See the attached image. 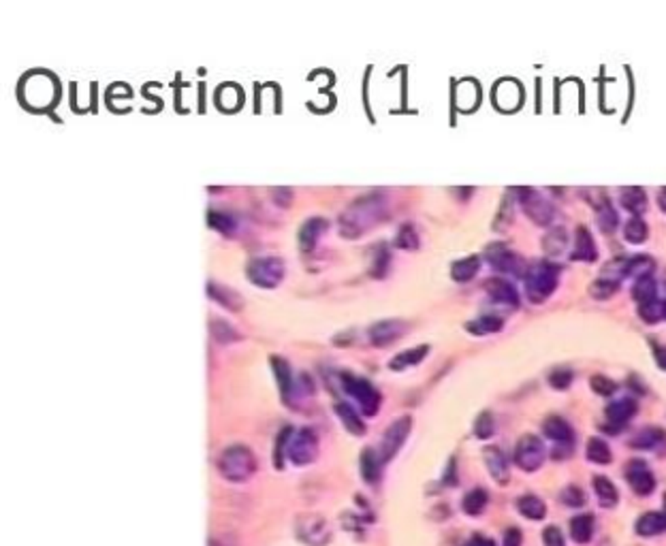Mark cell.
<instances>
[{
  "label": "cell",
  "instance_id": "6da1fadb",
  "mask_svg": "<svg viewBox=\"0 0 666 546\" xmlns=\"http://www.w3.org/2000/svg\"><path fill=\"white\" fill-rule=\"evenodd\" d=\"M385 211V198L382 194H365L342 214L340 218V231L344 237H359L367 229H372L382 218Z\"/></svg>",
  "mask_w": 666,
  "mask_h": 546
},
{
  "label": "cell",
  "instance_id": "7a4b0ae2",
  "mask_svg": "<svg viewBox=\"0 0 666 546\" xmlns=\"http://www.w3.org/2000/svg\"><path fill=\"white\" fill-rule=\"evenodd\" d=\"M218 469L227 480L243 482V480H248L255 474L257 461H255V455L246 449V446L237 444V446H229V449L220 455Z\"/></svg>",
  "mask_w": 666,
  "mask_h": 546
},
{
  "label": "cell",
  "instance_id": "3957f363",
  "mask_svg": "<svg viewBox=\"0 0 666 546\" xmlns=\"http://www.w3.org/2000/svg\"><path fill=\"white\" fill-rule=\"evenodd\" d=\"M559 280V269L551 263H536L530 267L526 273V292L530 296V301L542 303L547 301L557 288Z\"/></svg>",
  "mask_w": 666,
  "mask_h": 546
},
{
  "label": "cell",
  "instance_id": "277c9868",
  "mask_svg": "<svg viewBox=\"0 0 666 546\" xmlns=\"http://www.w3.org/2000/svg\"><path fill=\"white\" fill-rule=\"evenodd\" d=\"M517 196H519L521 209L526 211V216L534 222V225H538V227L551 225L555 218V209L540 192H536L532 188H519L517 190Z\"/></svg>",
  "mask_w": 666,
  "mask_h": 546
},
{
  "label": "cell",
  "instance_id": "5b68a950",
  "mask_svg": "<svg viewBox=\"0 0 666 546\" xmlns=\"http://www.w3.org/2000/svg\"><path fill=\"white\" fill-rule=\"evenodd\" d=\"M342 384H344V388H346V393L359 404V408H361V412L365 416H374L378 412L380 395L376 393V388L369 384L367 380L351 376V374H344L342 376Z\"/></svg>",
  "mask_w": 666,
  "mask_h": 546
},
{
  "label": "cell",
  "instance_id": "8992f818",
  "mask_svg": "<svg viewBox=\"0 0 666 546\" xmlns=\"http://www.w3.org/2000/svg\"><path fill=\"white\" fill-rule=\"evenodd\" d=\"M248 278L261 288H276L284 278V263L276 256L257 258L248 267Z\"/></svg>",
  "mask_w": 666,
  "mask_h": 546
},
{
  "label": "cell",
  "instance_id": "52a82bcc",
  "mask_svg": "<svg viewBox=\"0 0 666 546\" xmlns=\"http://www.w3.org/2000/svg\"><path fill=\"white\" fill-rule=\"evenodd\" d=\"M545 444L538 435H524L515 446V463L519 465L524 471H536L540 465L545 463Z\"/></svg>",
  "mask_w": 666,
  "mask_h": 546
},
{
  "label": "cell",
  "instance_id": "ba28073f",
  "mask_svg": "<svg viewBox=\"0 0 666 546\" xmlns=\"http://www.w3.org/2000/svg\"><path fill=\"white\" fill-rule=\"evenodd\" d=\"M288 459L295 465H308L316 459L318 455V437L312 429H302L297 433H293L288 449H286Z\"/></svg>",
  "mask_w": 666,
  "mask_h": 546
},
{
  "label": "cell",
  "instance_id": "9c48e42d",
  "mask_svg": "<svg viewBox=\"0 0 666 546\" xmlns=\"http://www.w3.org/2000/svg\"><path fill=\"white\" fill-rule=\"evenodd\" d=\"M297 538L310 546H325L329 544L331 540V529L327 525V520L323 516H314V514H308V516H302L297 520Z\"/></svg>",
  "mask_w": 666,
  "mask_h": 546
},
{
  "label": "cell",
  "instance_id": "30bf717a",
  "mask_svg": "<svg viewBox=\"0 0 666 546\" xmlns=\"http://www.w3.org/2000/svg\"><path fill=\"white\" fill-rule=\"evenodd\" d=\"M410 425H412V420L408 416H402L398 418L396 423H393L387 431H385V437H382V444H380V459L382 463L385 461H391L393 457L398 455V451L402 449V444L406 442L408 433H410Z\"/></svg>",
  "mask_w": 666,
  "mask_h": 546
},
{
  "label": "cell",
  "instance_id": "8fae6325",
  "mask_svg": "<svg viewBox=\"0 0 666 546\" xmlns=\"http://www.w3.org/2000/svg\"><path fill=\"white\" fill-rule=\"evenodd\" d=\"M626 480L628 484L632 487V491L636 495H651L654 489H656V478L651 474V469L645 461H640V459H632L628 465H626Z\"/></svg>",
  "mask_w": 666,
  "mask_h": 546
},
{
  "label": "cell",
  "instance_id": "7c38bea8",
  "mask_svg": "<svg viewBox=\"0 0 666 546\" xmlns=\"http://www.w3.org/2000/svg\"><path fill=\"white\" fill-rule=\"evenodd\" d=\"M487 261L489 265L500 271V273H519L521 271V261L515 252H510L506 245L496 243L487 250Z\"/></svg>",
  "mask_w": 666,
  "mask_h": 546
},
{
  "label": "cell",
  "instance_id": "4fadbf2b",
  "mask_svg": "<svg viewBox=\"0 0 666 546\" xmlns=\"http://www.w3.org/2000/svg\"><path fill=\"white\" fill-rule=\"evenodd\" d=\"M485 457V465L489 469L491 478L496 480L498 484H508L510 480V469H508V459L506 455L498 449V446H487L483 451Z\"/></svg>",
  "mask_w": 666,
  "mask_h": 546
},
{
  "label": "cell",
  "instance_id": "5bb4252c",
  "mask_svg": "<svg viewBox=\"0 0 666 546\" xmlns=\"http://www.w3.org/2000/svg\"><path fill=\"white\" fill-rule=\"evenodd\" d=\"M404 331H406V325L402 320H382L369 329V339H372L374 346H389L398 337H402Z\"/></svg>",
  "mask_w": 666,
  "mask_h": 546
},
{
  "label": "cell",
  "instance_id": "9a60e30c",
  "mask_svg": "<svg viewBox=\"0 0 666 546\" xmlns=\"http://www.w3.org/2000/svg\"><path fill=\"white\" fill-rule=\"evenodd\" d=\"M489 296L496 303H502V305H508V308H517L519 305V294H517L515 286L504 280V278H493L485 284Z\"/></svg>",
  "mask_w": 666,
  "mask_h": 546
},
{
  "label": "cell",
  "instance_id": "2e32d148",
  "mask_svg": "<svg viewBox=\"0 0 666 546\" xmlns=\"http://www.w3.org/2000/svg\"><path fill=\"white\" fill-rule=\"evenodd\" d=\"M634 529L643 538H651V536L666 531V495H664V510L662 512H645L643 516H638Z\"/></svg>",
  "mask_w": 666,
  "mask_h": 546
},
{
  "label": "cell",
  "instance_id": "e0dca14e",
  "mask_svg": "<svg viewBox=\"0 0 666 546\" xmlns=\"http://www.w3.org/2000/svg\"><path fill=\"white\" fill-rule=\"evenodd\" d=\"M542 431H545L549 440L557 442V446H573L575 431L562 416H549L545 423H542Z\"/></svg>",
  "mask_w": 666,
  "mask_h": 546
},
{
  "label": "cell",
  "instance_id": "ac0fdd59",
  "mask_svg": "<svg viewBox=\"0 0 666 546\" xmlns=\"http://www.w3.org/2000/svg\"><path fill=\"white\" fill-rule=\"evenodd\" d=\"M598 258V250L591 233L585 227H579L575 233V250H573V261L581 263H594Z\"/></svg>",
  "mask_w": 666,
  "mask_h": 546
},
{
  "label": "cell",
  "instance_id": "d6986e66",
  "mask_svg": "<svg viewBox=\"0 0 666 546\" xmlns=\"http://www.w3.org/2000/svg\"><path fill=\"white\" fill-rule=\"evenodd\" d=\"M634 414H636V404H634V399H628V397H624V399H618V402H613V404L607 408V420L615 427V431L622 429Z\"/></svg>",
  "mask_w": 666,
  "mask_h": 546
},
{
  "label": "cell",
  "instance_id": "ffe728a7",
  "mask_svg": "<svg viewBox=\"0 0 666 546\" xmlns=\"http://www.w3.org/2000/svg\"><path fill=\"white\" fill-rule=\"evenodd\" d=\"M325 229H327V220H323V218H310L308 222H304V227L299 231L302 252H312L318 237H320V233H323Z\"/></svg>",
  "mask_w": 666,
  "mask_h": 546
},
{
  "label": "cell",
  "instance_id": "44dd1931",
  "mask_svg": "<svg viewBox=\"0 0 666 546\" xmlns=\"http://www.w3.org/2000/svg\"><path fill=\"white\" fill-rule=\"evenodd\" d=\"M620 201H622L624 209H628L634 216H640L647 209V194L643 188H636V186L624 188L620 194Z\"/></svg>",
  "mask_w": 666,
  "mask_h": 546
},
{
  "label": "cell",
  "instance_id": "7402d4cb",
  "mask_svg": "<svg viewBox=\"0 0 666 546\" xmlns=\"http://www.w3.org/2000/svg\"><path fill=\"white\" fill-rule=\"evenodd\" d=\"M271 367H274V374H276V380H278V386H280V393H282V399L288 402L290 399V395H293V374H290V367L288 363L282 359V357H271ZM290 404V402H288Z\"/></svg>",
  "mask_w": 666,
  "mask_h": 546
},
{
  "label": "cell",
  "instance_id": "603a6c76",
  "mask_svg": "<svg viewBox=\"0 0 666 546\" xmlns=\"http://www.w3.org/2000/svg\"><path fill=\"white\" fill-rule=\"evenodd\" d=\"M380 467H382V459H380V455H378L376 451L365 449V451L361 453V476H363L365 482H369V484L378 482V478H380Z\"/></svg>",
  "mask_w": 666,
  "mask_h": 546
},
{
  "label": "cell",
  "instance_id": "cb8c5ba5",
  "mask_svg": "<svg viewBox=\"0 0 666 546\" xmlns=\"http://www.w3.org/2000/svg\"><path fill=\"white\" fill-rule=\"evenodd\" d=\"M666 437L664 429L660 427H645V429H640L632 440H630V446L632 449H638V451H651L656 449L658 444H662Z\"/></svg>",
  "mask_w": 666,
  "mask_h": 546
},
{
  "label": "cell",
  "instance_id": "d4e9b609",
  "mask_svg": "<svg viewBox=\"0 0 666 546\" xmlns=\"http://www.w3.org/2000/svg\"><path fill=\"white\" fill-rule=\"evenodd\" d=\"M591 484H594L596 498H598L602 508H615V506H618L620 493H618V489H615V484L607 476H596Z\"/></svg>",
  "mask_w": 666,
  "mask_h": 546
},
{
  "label": "cell",
  "instance_id": "484cf974",
  "mask_svg": "<svg viewBox=\"0 0 666 546\" xmlns=\"http://www.w3.org/2000/svg\"><path fill=\"white\" fill-rule=\"evenodd\" d=\"M594 536V516L591 514H579L571 520V538L577 544H587Z\"/></svg>",
  "mask_w": 666,
  "mask_h": 546
},
{
  "label": "cell",
  "instance_id": "4316f807",
  "mask_svg": "<svg viewBox=\"0 0 666 546\" xmlns=\"http://www.w3.org/2000/svg\"><path fill=\"white\" fill-rule=\"evenodd\" d=\"M517 510H519L526 518L530 520H542L547 514V506L540 498L536 495H521L519 500H517Z\"/></svg>",
  "mask_w": 666,
  "mask_h": 546
},
{
  "label": "cell",
  "instance_id": "83f0119b",
  "mask_svg": "<svg viewBox=\"0 0 666 546\" xmlns=\"http://www.w3.org/2000/svg\"><path fill=\"white\" fill-rule=\"evenodd\" d=\"M489 504V493L485 489H472V491H468L465 493V498L461 502V508L465 514H470V516H479L485 512Z\"/></svg>",
  "mask_w": 666,
  "mask_h": 546
},
{
  "label": "cell",
  "instance_id": "f1b7e54d",
  "mask_svg": "<svg viewBox=\"0 0 666 546\" xmlns=\"http://www.w3.org/2000/svg\"><path fill=\"white\" fill-rule=\"evenodd\" d=\"M335 412L342 420V425L346 427L353 435H363L365 433V425H363V420L361 416L357 414V410H353L349 404H337L335 406Z\"/></svg>",
  "mask_w": 666,
  "mask_h": 546
},
{
  "label": "cell",
  "instance_id": "f546056e",
  "mask_svg": "<svg viewBox=\"0 0 666 546\" xmlns=\"http://www.w3.org/2000/svg\"><path fill=\"white\" fill-rule=\"evenodd\" d=\"M427 352H429V346H416V348H412V350L400 352L396 359L389 363V367H391L393 371H402V369H406V367H412V365H416V363H421Z\"/></svg>",
  "mask_w": 666,
  "mask_h": 546
},
{
  "label": "cell",
  "instance_id": "4dcf8cb0",
  "mask_svg": "<svg viewBox=\"0 0 666 546\" xmlns=\"http://www.w3.org/2000/svg\"><path fill=\"white\" fill-rule=\"evenodd\" d=\"M479 267H481V258L479 256H468V258H461L453 265L451 273H453V280L457 282H468V280H472L477 273H479Z\"/></svg>",
  "mask_w": 666,
  "mask_h": 546
},
{
  "label": "cell",
  "instance_id": "1f68e13d",
  "mask_svg": "<svg viewBox=\"0 0 666 546\" xmlns=\"http://www.w3.org/2000/svg\"><path fill=\"white\" fill-rule=\"evenodd\" d=\"M587 459L591 463H596V465H607L611 463L613 455H611V449H609V444L600 437H591L587 442V451H585Z\"/></svg>",
  "mask_w": 666,
  "mask_h": 546
},
{
  "label": "cell",
  "instance_id": "d6a6232c",
  "mask_svg": "<svg viewBox=\"0 0 666 546\" xmlns=\"http://www.w3.org/2000/svg\"><path fill=\"white\" fill-rule=\"evenodd\" d=\"M656 290H658V284L654 280V276H645V278H638L632 286V296L638 301V303H647V301H654L656 299Z\"/></svg>",
  "mask_w": 666,
  "mask_h": 546
},
{
  "label": "cell",
  "instance_id": "836d02e7",
  "mask_svg": "<svg viewBox=\"0 0 666 546\" xmlns=\"http://www.w3.org/2000/svg\"><path fill=\"white\" fill-rule=\"evenodd\" d=\"M647 235H649V229H647V225H645V222L640 220L638 216H634V218H630V220L626 222V227H624V237H626V241H630V243H643V241L647 239Z\"/></svg>",
  "mask_w": 666,
  "mask_h": 546
},
{
  "label": "cell",
  "instance_id": "e575fe53",
  "mask_svg": "<svg viewBox=\"0 0 666 546\" xmlns=\"http://www.w3.org/2000/svg\"><path fill=\"white\" fill-rule=\"evenodd\" d=\"M566 243H568V237H566V231H564V229H553V231L547 233L545 239H542V247H545V252H547L549 256L562 254Z\"/></svg>",
  "mask_w": 666,
  "mask_h": 546
},
{
  "label": "cell",
  "instance_id": "d590c367",
  "mask_svg": "<svg viewBox=\"0 0 666 546\" xmlns=\"http://www.w3.org/2000/svg\"><path fill=\"white\" fill-rule=\"evenodd\" d=\"M207 292L210 296H214V299L220 303V305H225L229 310H239L241 308V299L229 288H222V286H216V284H210L207 286Z\"/></svg>",
  "mask_w": 666,
  "mask_h": 546
},
{
  "label": "cell",
  "instance_id": "8d00e7d4",
  "mask_svg": "<svg viewBox=\"0 0 666 546\" xmlns=\"http://www.w3.org/2000/svg\"><path fill=\"white\" fill-rule=\"evenodd\" d=\"M656 269V263L649 258V256H634L628 261V267H626V276H634L636 280L638 278H645V276H651Z\"/></svg>",
  "mask_w": 666,
  "mask_h": 546
},
{
  "label": "cell",
  "instance_id": "74e56055",
  "mask_svg": "<svg viewBox=\"0 0 666 546\" xmlns=\"http://www.w3.org/2000/svg\"><path fill=\"white\" fill-rule=\"evenodd\" d=\"M502 329V320L498 316H481L479 320L474 322H468V331H472L477 335H483V333H496Z\"/></svg>",
  "mask_w": 666,
  "mask_h": 546
},
{
  "label": "cell",
  "instance_id": "f35d334b",
  "mask_svg": "<svg viewBox=\"0 0 666 546\" xmlns=\"http://www.w3.org/2000/svg\"><path fill=\"white\" fill-rule=\"evenodd\" d=\"M596 211H598V225H600V229H602L604 233H613L615 229H618L620 218H618V211L611 207L609 201L602 203L600 207H596Z\"/></svg>",
  "mask_w": 666,
  "mask_h": 546
},
{
  "label": "cell",
  "instance_id": "ab89813d",
  "mask_svg": "<svg viewBox=\"0 0 666 546\" xmlns=\"http://www.w3.org/2000/svg\"><path fill=\"white\" fill-rule=\"evenodd\" d=\"M638 316L643 318L645 322H649V325H654V322L664 318V301L654 299V301H647V303H640Z\"/></svg>",
  "mask_w": 666,
  "mask_h": 546
},
{
  "label": "cell",
  "instance_id": "60d3db41",
  "mask_svg": "<svg viewBox=\"0 0 666 546\" xmlns=\"http://www.w3.org/2000/svg\"><path fill=\"white\" fill-rule=\"evenodd\" d=\"M493 431H496V420H493V414L491 412H481L479 418H477V423H474V435L479 440H487L493 435Z\"/></svg>",
  "mask_w": 666,
  "mask_h": 546
},
{
  "label": "cell",
  "instance_id": "b9f144b4",
  "mask_svg": "<svg viewBox=\"0 0 666 546\" xmlns=\"http://www.w3.org/2000/svg\"><path fill=\"white\" fill-rule=\"evenodd\" d=\"M559 500L568 508H581V506H585V493L577 484H568L559 493Z\"/></svg>",
  "mask_w": 666,
  "mask_h": 546
},
{
  "label": "cell",
  "instance_id": "7bdbcfd3",
  "mask_svg": "<svg viewBox=\"0 0 666 546\" xmlns=\"http://www.w3.org/2000/svg\"><path fill=\"white\" fill-rule=\"evenodd\" d=\"M620 284L618 282H611V280H596L594 284L589 286V294L594 296V299H609V296H613L615 292H618Z\"/></svg>",
  "mask_w": 666,
  "mask_h": 546
},
{
  "label": "cell",
  "instance_id": "ee69618b",
  "mask_svg": "<svg viewBox=\"0 0 666 546\" xmlns=\"http://www.w3.org/2000/svg\"><path fill=\"white\" fill-rule=\"evenodd\" d=\"M210 225L214 229H218L220 233L231 235L235 231V220L229 214H222V211H212L210 214Z\"/></svg>",
  "mask_w": 666,
  "mask_h": 546
},
{
  "label": "cell",
  "instance_id": "f6af8a7d",
  "mask_svg": "<svg viewBox=\"0 0 666 546\" xmlns=\"http://www.w3.org/2000/svg\"><path fill=\"white\" fill-rule=\"evenodd\" d=\"M396 245L402 247V250H414V247L418 245V235L416 231L412 229V225H404L396 237Z\"/></svg>",
  "mask_w": 666,
  "mask_h": 546
},
{
  "label": "cell",
  "instance_id": "bcb514c9",
  "mask_svg": "<svg viewBox=\"0 0 666 546\" xmlns=\"http://www.w3.org/2000/svg\"><path fill=\"white\" fill-rule=\"evenodd\" d=\"M589 384H591V388H594V393H598L602 397H609V395H613L615 390H618V384H615L607 376H591Z\"/></svg>",
  "mask_w": 666,
  "mask_h": 546
},
{
  "label": "cell",
  "instance_id": "7dc6e473",
  "mask_svg": "<svg viewBox=\"0 0 666 546\" xmlns=\"http://www.w3.org/2000/svg\"><path fill=\"white\" fill-rule=\"evenodd\" d=\"M573 382V371L571 369H555L551 371V376H549V384L557 390H564V388H568Z\"/></svg>",
  "mask_w": 666,
  "mask_h": 546
},
{
  "label": "cell",
  "instance_id": "c3c4849f",
  "mask_svg": "<svg viewBox=\"0 0 666 546\" xmlns=\"http://www.w3.org/2000/svg\"><path fill=\"white\" fill-rule=\"evenodd\" d=\"M293 437V429L286 427L282 429V433L278 435V444H276V453H274V463L276 467H282V457L286 455V449H288V442Z\"/></svg>",
  "mask_w": 666,
  "mask_h": 546
},
{
  "label": "cell",
  "instance_id": "681fc988",
  "mask_svg": "<svg viewBox=\"0 0 666 546\" xmlns=\"http://www.w3.org/2000/svg\"><path fill=\"white\" fill-rule=\"evenodd\" d=\"M212 331L214 333H218L216 337H218V341H222V343H229V341H233V339H237V333L227 325V322H220V320H214V325H212Z\"/></svg>",
  "mask_w": 666,
  "mask_h": 546
},
{
  "label": "cell",
  "instance_id": "f907efd6",
  "mask_svg": "<svg viewBox=\"0 0 666 546\" xmlns=\"http://www.w3.org/2000/svg\"><path fill=\"white\" fill-rule=\"evenodd\" d=\"M542 542H545V546H566L562 529L555 527V525H549L545 531H542Z\"/></svg>",
  "mask_w": 666,
  "mask_h": 546
},
{
  "label": "cell",
  "instance_id": "816d5d0a",
  "mask_svg": "<svg viewBox=\"0 0 666 546\" xmlns=\"http://www.w3.org/2000/svg\"><path fill=\"white\" fill-rule=\"evenodd\" d=\"M374 261H376V263H374V267H372V276H374V278H382L385 271H387V265H389V252H387L385 245L378 247Z\"/></svg>",
  "mask_w": 666,
  "mask_h": 546
},
{
  "label": "cell",
  "instance_id": "f5cc1de1",
  "mask_svg": "<svg viewBox=\"0 0 666 546\" xmlns=\"http://www.w3.org/2000/svg\"><path fill=\"white\" fill-rule=\"evenodd\" d=\"M496 222H500L496 229H502L504 225H510V222H512V196L510 194L504 196V203L500 207V216H498Z\"/></svg>",
  "mask_w": 666,
  "mask_h": 546
},
{
  "label": "cell",
  "instance_id": "db71d44e",
  "mask_svg": "<svg viewBox=\"0 0 666 546\" xmlns=\"http://www.w3.org/2000/svg\"><path fill=\"white\" fill-rule=\"evenodd\" d=\"M524 544V534L521 529H517V527H510L504 531V544L502 546H521Z\"/></svg>",
  "mask_w": 666,
  "mask_h": 546
},
{
  "label": "cell",
  "instance_id": "11a10c76",
  "mask_svg": "<svg viewBox=\"0 0 666 546\" xmlns=\"http://www.w3.org/2000/svg\"><path fill=\"white\" fill-rule=\"evenodd\" d=\"M651 348H654L656 363H658L662 369H666V348H664V346H660V343H656V341H651Z\"/></svg>",
  "mask_w": 666,
  "mask_h": 546
},
{
  "label": "cell",
  "instance_id": "9f6ffc18",
  "mask_svg": "<svg viewBox=\"0 0 666 546\" xmlns=\"http://www.w3.org/2000/svg\"><path fill=\"white\" fill-rule=\"evenodd\" d=\"M463 546H496V542H493L491 538H485V536H472Z\"/></svg>",
  "mask_w": 666,
  "mask_h": 546
},
{
  "label": "cell",
  "instance_id": "6f0895ef",
  "mask_svg": "<svg viewBox=\"0 0 666 546\" xmlns=\"http://www.w3.org/2000/svg\"><path fill=\"white\" fill-rule=\"evenodd\" d=\"M658 203H660V207H662V209L666 211V188H664V190L660 192V196H658Z\"/></svg>",
  "mask_w": 666,
  "mask_h": 546
},
{
  "label": "cell",
  "instance_id": "680465c9",
  "mask_svg": "<svg viewBox=\"0 0 666 546\" xmlns=\"http://www.w3.org/2000/svg\"><path fill=\"white\" fill-rule=\"evenodd\" d=\"M664 318H666V301H664Z\"/></svg>",
  "mask_w": 666,
  "mask_h": 546
}]
</instances>
